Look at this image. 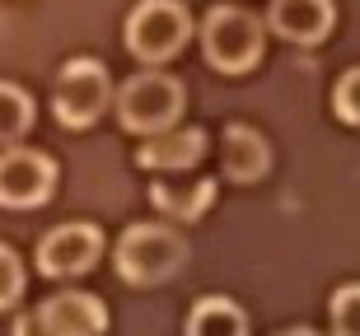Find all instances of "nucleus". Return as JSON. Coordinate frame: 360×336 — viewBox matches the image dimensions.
<instances>
[{
  "instance_id": "nucleus-13",
  "label": "nucleus",
  "mask_w": 360,
  "mask_h": 336,
  "mask_svg": "<svg viewBox=\"0 0 360 336\" xmlns=\"http://www.w3.org/2000/svg\"><path fill=\"white\" fill-rule=\"evenodd\" d=\"M187 336H248V318H243V309L234 299L206 295L187 313Z\"/></svg>"
},
{
  "instance_id": "nucleus-11",
  "label": "nucleus",
  "mask_w": 360,
  "mask_h": 336,
  "mask_svg": "<svg viewBox=\"0 0 360 336\" xmlns=\"http://www.w3.org/2000/svg\"><path fill=\"white\" fill-rule=\"evenodd\" d=\"M220 168H225L229 182H257V177L271 168V145L267 135L253 131V126H225V140H220Z\"/></svg>"
},
{
  "instance_id": "nucleus-19",
  "label": "nucleus",
  "mask_w": 360,
  "mask_h": 336,
  "mask_svg": "<svg viewBox=\"0 0 360 336\" xmlns=\"http://www.w3.org/2000/svg\"><path fill=\"white\" fill-rule=\"evenodd\" d=\"M281 336H319L314 327H290V332H281Z\"/></svg>"
},
{
  "instance_id": "nucleus-3",
  "label": "nucleus",
  "mask_w": 360,
  "mask_h": 336,
  "mask_svg": "<svg viewBox=\"0 0 360 336\" xmlns=\"http://www.w3.org/2000/svg\"><path fill=\"white\" fill-rule=\"evenodd\" d=\"M187 108V89L164 75V70H146V75H131V80L117 89V117L127 131L136 135H160L169 126H178Z\"/></svg>"
},
{
  "instance_id": "nucleus-12",
  "label": "nucleus",
  "mask_w": 360,
  "mask_h": 336,
  "mask_svg": "<svg viewBox=\"0 0 360 336\" xmlns=\"http://www.w3.org/2000/svg\"><path fill=\"white\" fill-rule=\"evenodd\" d=\"M150 201L155 210L178 224H192L211 210L215 201V177H192V182H160V187H150Z\"/></svg>"
},
{
  "instance_id": "nucleus-14",
  "label": "nucleus",
  "mask_w": 360,
  "mask_h": 336,
  "mask_svg": "<svg viewBox=\"0 0 360 336\" xmlns=\"http://www.w3.org/2000/svg\"><path fill=\"white\" fill-rule=\"evenodd\" d=\"M28 126H33V98L19 84L0 80V145H19Z\"/></svg>"
},
{
  "instance_id": "nucleus-9",
  "label": "nucleus",
  "mask_w": 360,
  "mask_h": 336,
  "mask_svg": "<svg viewBox=\"0 0 360 336\" xmlns=\"http://www.w3.org/2000/svg\"><path fill=\"white\" fill-rule=\"evenodd\" d=\"M201 154H206L201 126H169L160 135H146V145L136 149V163L155 173H187L192 163H201Z\"/></svg>"
},
{
  "instance_id": "nucleus-5",
  "label": "nucleus",
  "mask_w": 360,
  "mask_h": 336,
  "mask_svg": "<svg viewBox=\"0 0 360 336\" xmlns=\"http://www.w3.org/2000/svg\"><path fill=\"white\" fill-rule=\"evenodd\" d=\"M108 98H112V84H108V70L103 61H94V56H75L61 66L52 84V112L61 126L70 131H84L98 121V112L108 108Z\"/></svg>"
},
{
  "instance_id": "nucleus-1",
  "label": "nucleus",
  "mask_w": 360,
  "mask_h": 336,
  "mask_svg": "<svg viewBox=\"0 0 360 336\" xmlns=\"http://www.w3.org/2000/svg\"><path fill=\"white\" fill-rule=\"evenodd\" d=\"M117 276L127 285H164L187 262V238L169 224H131L112 248Z\"/></svg>"
},
{
  "instance_id": "nucleus-17",
  "label": "nucleus",
  "mask_w": 360,
  "mask_h": 336,
  "mask_svg": "<svg viewBox=\"0 0 360 336\" xmlns=\"http://www.w3.org/2000/svg\"><path fill=\"white\" fill-rule=\"evenodd\" d=\"M24 295V262L14 257V248L0 243V309H14Z\"/></svg>"
},
{
  "instance_id": "nucleus-16",
  "label": "nucleus",
  "mask_w": 360,
  "mask_h": 336,
  "mask_svg": "<svg viewBox=\"0 0 360 336\" xmlns=\"http://www.w3.org/2000/svg\"><path fill=\"white\" fill-rule=\"evenodd\" d=\"M333 112L347 121V126H360V66L347 70V75L337 80V89H333Z\"/></svg>"
},
{
  "instance_id": "nucleus-8",
  "label": "nucleus",
  "mask_w": 360,
  "mask_h": 336,
  "mask_svg": "<svg viewBox=\"0 0 360 336\" xmlns=\"http://www.w3.org/2000/svg\"><path fill=\"white\" fill-rule=\"evenodd\" d=\"M38 318L52 336H103L108 309L84 290H61L47 304H38Z\"/></svg>"
},
{
  "instance_id": "nucleus-15",
  "label": "nucleus",
  "mask_w": 360,
  "mask_h": 336,
  "mask_svg": "<svg viewBox=\"0 0 360 336\" xmlns=\"http://www.w3.org/2000/svg\"><path fill=\"white\" fill-rule=\"evenodd\" d=\"M333 318V336H360V285H342L328 304Z\"/></svg>"
},
{
  "instance_id": "nucleus-6",
  "label": "nucleus",
  "mask_w": 360,
  "mask_h": 336,
  "mask_svg": "<svg viewBox=\"0 0 360 336\" xmlns=\"http://www.w3.org/2000/svg\"><path fill=\"white\" fill-rule=\"evenodd\" d=\"M52 187H56V163L42 149H28V145L0 149V206L33 210L52 196Z\"/></svg>"
},
{
  "instance_id": "nucleus-2",
  "label": "nucleus",
  "mask_w": 360,
  "mask_h": 336,
  "mask_svg": "<svg viewBox=\"0 0 360 336\" xmlns=\"http://www.w3.org/2000/svg\"><path fill=\"white\" fill-rule=\"evenodd\" d=\"M262 42H267V24L257 14L239 10V5H215L201 19V52L215 70L225 75H243L262 61Z\"/></svg>"
},
{
  "instance_id": "nucleus-7",
  "label": "nucleus",
  "mask_w": 360,
  "mask_h": 336,
  "mask_svg": "<svg viewBox=\"0 0 360 336\" xmlns=\"http://www.w3.org/2000/svg\"><path fill=\"white\" fill-rule=\"evenodd\" d=\"M103 257V234L84 220L75 224H56L47 238L38 243V271L52 281H75L84 271H94V262Z\"/></svg>"
},
{
  "instance_id": "nucleus-10",
  "label": "nucleus",
  "mask_w": 360,
  "mask_h": 336,
  "mask_svg": "<svg viewBox=\"0 0 360 336\" xmlns=\"http://www.w3.org/2000/svg\"><path fill=\"white\" fill-rule=\"evenodd\" d=\"M333 0H271L267 10V28L285 42H323L333 33Z\"/></svg>"
},
{
  "instance_id": "nucleus-18",
  "label": "nucleus",
  "mask_w": 360,
  "mask_h": 336,
  "mask_svg": "<svg viewBox=\"0 0 360 336\" xmlns=\"http://www.w3.org/2000/svg\"><path fill=\"white\" fill-rule=\"evenodd\" d=\"M10 336H52V332L42 327L38 313H19V318H14V332H10Z\"/></svg>"
},
{
  "instance_id": "nucleus-4",
  "label": "nucleus",
  "mask_w": 360,
  "mask_h": 336,
  "mask_svg": "<svg viewBox=\"0 0 360 336\" xmlns=\"http://www.w3.org/2000/svg\"><path fill=\"white\" fill-rule=\"evenodd\" d=\"M192 38V14L178 0H141L127 14V52L146 66H164Z\"/></svg>"
}]
</instances>
